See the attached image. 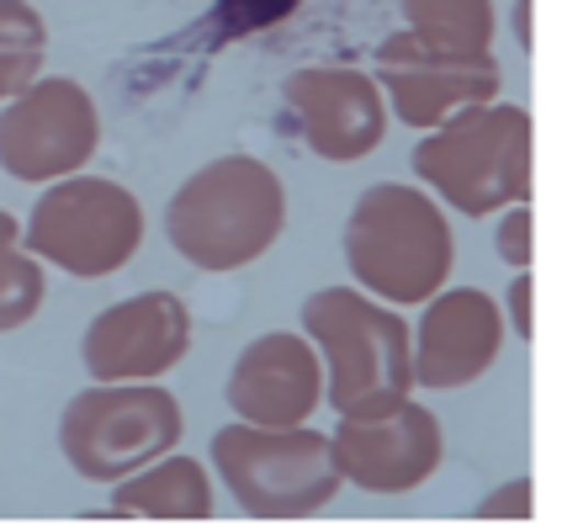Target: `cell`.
<instances>
[{
	"label": "cell",
	"mask_w": 562,
	"mask_h": 525,
	"mask_svg": "<svg viewBox=\"0 0 562 525\" xmlns=\"http://www.w3.org/2000/svg\"><path fill=\"white\" fill-rule=\"evenodd\" d=\"M286 228V186L255 155H223L176 186L165 208L170 249L196 271H245Z\"/></svg>",
	"instance_id": "1"
},
{
	"label": "cell",
	"mask_w": 562,
	"mask_h": 525,
	"mask_svg": "<svg viewBox=\"0 0 562 525\" xmlns=\"http://www.w3.org/2000/svg\"><path fill=\"white\" fill-rule=\"evenodd\" d=\"M340 245L350 277L376 303H425L446 287L457 266V239L440 202L404 181L361 191L345 217Z\"/></svg>",
	"instance_id": "2"
},
{
	"label": "cell",
	"mask_w": 562,
	"mask_h": 525,
	"mask_svg": "<svg viewBox=\"0 0 562 525\" xmlns=\"http://www.w3.org/2000/svg\"><path fill=\"white\" fill-rule=\"evenodd\" d=\"M536 133L526 107L483 101L451 112L414 144V176L436 191L446 208L468 217H488L531 202Z\"/></svg>",
	"instance_id": "3"
},
{
	"label": "cell",
	"mask_w": 562,
	"mask_h": 525,
	"mask_svg": "<svg viewBox=\"0 0 562 525\" xmlns=\"http://www.w3.org/2000/svg\"><path fill=\"white\" fill-rule=\"evenodd\" d=\"M303 335L318 350L324 393L335 403V414L387 409L414 393L408 324L367 292H350V287L313 292L303 303Z\"/></svg>",
	"instance_id": "4"
},
{
	"label": "cell",
	"mask_w": 562,
	"mask_h": 525,
	"mask_svg": "<svg viewBox=\"0 0 562 525\" xmlns=\"http://www.w3.org/2000/svg\"><path fill=\"white\" fill-rule=\"evenodd\" d=\"M213 467L234 504L255 521H308L340 494V472L329 435L308 425H223L213 435Z\"/></svg>",
	"instance_id": "5"
},
{
	"label": "cell",
	"mask_w": 562,
	"mask_h": 525,
	"mask_svg": "<svg viewBox=\"0 0 562 525\" xmlns=\"http://www.w3.org/2000/svg\"><path fill=\"white\" fill-rule=\"evenodd\" d=\"M187 414L159 382H95L75 393L59 420L64 462L86 483H123L127 472L176 451Z\"/></svg>",
	"instance_id": "6"
},
{
	"label": "cell",
	"mask_w": 562,
	"mask_h": 525,
	"mask_svg": "<svg viewBox=\"0 0 562 525\" xmlns=\"http://www.w3.org/2000/svg\"><path fill=\"white\" fill-rule=\"evenodd\" d=\"M22 245L69 277H112L144 245V202L106 176H64L37 197Z\"/></svg>",
	"instance_id": "7"
},
{
	"label": "cell",
	"mask_w": 562,
	"mask_h": 525,
	"mask_svg": "<svg viewBox=\"0 0 562 525\" xmlns=\"http://www.w3.org/2000/svg\"><path fill=\"white\" fill-rule=\"evenodd\" d=\"M101 149L95 96L69 75H37L27 91L0 101V170L11 181L48 186L80 176Z\"/></svg>",
	"instance_id": "8"
},
{
	"label": "cell",
	"mask_w": 562,
	"mask_h": 525,
	"mask_svg": "<svg viewBox=\"0 0 562 525\" xmlns=\"http://www.w3.org/2000/svg\"><path fill=\"white\" fill-rule=\"evenodd\" d=\"M340 483H356L367 494H408L430 483L440 467V420L414 399H398L387 409L340 414V431L329 435Z\"/></svg>",
	"instance_id": "9"
},
{
	"label": "cell",
	"mask_w": 562,
	"mask_h": 525,
	"mask_svg": "<svg viewBox=\"0 0 562 525\" xmlns=\"http://www.w3.org/2000/svg\"><path fill=\"white\" fill-rule=\"evenodd\" d=\"M499 59L488 54H446L419 43L414 32H393L376 54V91L387 96L393 118L404 127L430 133L451 112L499 101Z\"/></svg>",
	"instance_id": "10"
},
{
	"label": "cell",
	"mask_w": 562,
	"mask_h": 525,
	"mask_svg": "<svg viewBox=\"0 0 562 525\" xmlns=\"http://www.w3.org/2000/svg\"><path fill=\"white\" fill-rule=\"evenodd\" d=\"M191 350V309L176 292H138L91 319L80 361L95 382H155Z\"/></svg>",
	"instance_id": "11"
},
{
	"label": "cell",
	"mask_w": 562,
	"mask_h": 525,
	"mask_svg": "<svg viewBox=\"0 0 562 525\" xmlns=\"http://www.w3.org/2000/svg\"><path fill=\"white\" fill-rule=\"evenodd\" d=\"M286 107L303 127V144L329 165H356L382 144L387 133V101L376 91L372 75L350 64H313L297 69L286 86Z\"/></svg>",
	"instance_id": "12"
},
{
	"label": "cell",
	"mask_w": 562,
	"mask_h": 525,
	"mask_svg": "<svg viewBox=\"0 0 562 525\" xmlns=\"http://www.w3.org/2000/svg\"><path fill=\"white\" fill-rule=\"evenodd\" d=\"M408 361H414V388H468L499 361L504 350V313L483 287H440L425 298L419 329H408Z\"/></svg>",
	"instance_id": "13"
},
{
	"label": "cell",
	"mask_w": 562,
	"mask_h": 525,
	"mask_svg": "<svg viewBox=\"0 0 562 525\" xmlns=\"http://www.w3.org/2000/svg\"><path fill=\"white\" fill-rule=\"evenodd\" d=\"M318 399H324L318 350L308 345V335H292V329L255 335L228 371V409L245 425H266V431L303 425Z\"/></svg>",
	"instance_id": "14"
},
{
	"label": "cell",
	"mask_w": 562,
	"mask_h": 525,
	"mask_svg": "<svg viewBox=\"0 0 562 525\" xmlns=\"http://www.w3.org/2000/svg\"><path fill=\"white\" fill-rule=\"evenodd\" d=\"M112 515H144V521H207L213 515V478L196 457H155L149 467L112 483Z\"/></svg>",
	"instance_id": "15"
},
{
	"label": "cell",
	"mask_w": 562,
	"mask_h": 525,
	"mask_svg": "<svg viewBox=\"0 0 562 525\" xmlns=\"http://www.w3.org/2000/svg\"><path fill=\"white\" fill-rule=\"evenodd\" d=\"M404 22L419 43L446 54H488L494 48V0H404Z\"/></svg>",
	"instance_id": "16"
},
{
	"label": "cell",
	"mask_w": 562,
	"mask_h": 525,
	"mask_svg": "<svg viewBox=\"0 0 562 525\" xmlns=\"http://www.w3.org/2000/svg\"><path fill=\"white\" fill-rule=\"evenodd\" d=\"M48 298L43 260L22 245V223L0 208V335L22 329Z\"/></svg>",
	"instance_id": "17"
},
{
	"label": "cell",
	"mask_w": 562,
	"mask_h": 525,
	"mask_svg": "<svg viewBox=\"0 0 562 525\" xmlns=\"http://www.w3.org/2000/svg\"><path fill=\"white\" fill-rule=\"evenodd\" d=\"M43 54H48V27L27 0H0V101L27 91L43 75Z\"/></svg>",
	"instance_id": "18"
},
{
	"label": "cell",
	"mask_w": 562,
	"mask_h": 525,
	"mask_svg": "<svg viewBox=\"0 0 562 525\" xmlns=\"http://www.w3.org/2000/svg\"><path fill=\"white\" fill-rule=\"evenodd\" d=\"M504 223H499V255L504 260H515V266H520V271H526V266H531V208H526V202H520V208H504Z\"/></svg>",
	"instance_id": "19"
},
{
	"label": "cell",
	"mask_w": 562,
	"mask_h": 525,
	"mask_svg": "<svg viewBox=\"0 0 562 525\" xmlns=\"http://www.w3.org/2000/svg\"><path fill=\"white\" fill-rule=\"evenodd\" d=\"M477 515H531V478H520V483H509V489H499V494H488L483 504H477Z\"/></svg>",
	"instance_id": "20"
},
{
	"label": "cell",
	"mask_w": 562,
	"mask_h": 525,
	"mask_svg": "<svg viewBox=\"0 0 562 525\" xmlns=\"http://www.w3.org/2000/svg\"><path fill=\"white\" fill-rule=\"evenodd\" d=\"M531 277H520L515 281V329H520V335H526V340H531Z\"/></svg>",
	"instance_id": "21"
}]
</instances>
